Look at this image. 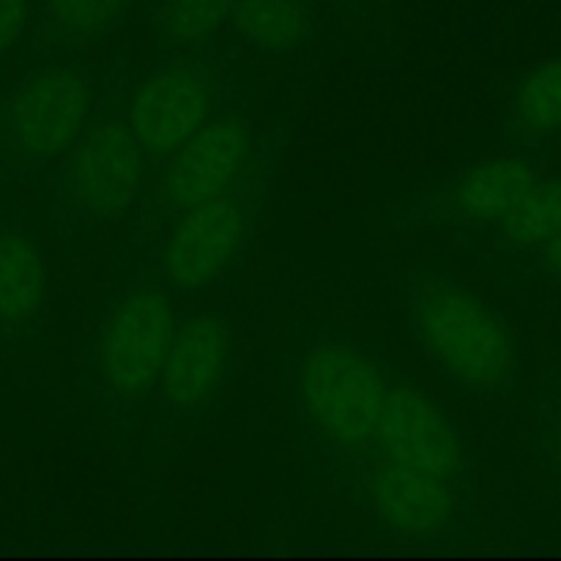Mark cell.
<instances>
[{"label":"cell","mask_w":561,"mask_h":561,"mask_svg":"<svg viewBox=\"0 0 561 561\" xmlns=\"http://www.w3.org/2000/svg\"><path fill=\"white\" fill-rule=\"evenodd\" d=\"M365 463L403 466L463 488L471 455L453 416L392 367L387 403Z\"/></svg>","instance_id":"10"},{"label":"cell","mask_w":561,"mask_h":561,"mask_svg":"<svg viewBox=\"0 0 561 561\" xmlns=\"http://www.w3.org/2000/svg\"><path fill=\"white\" fill-rule=\"evenodd\" d=\"M561 230V175L537 179L499 222L504 247L510 250H540Z\"/></svg>","instance_id":"17"},{"label":"cell","mask_w":561,"mask_h":561,"mask_svg":"<svg viewBox=\"0 0 561 561\" xmlns=\"http://www.w3.org/2000/svg\"><path fill=\"white\" fill-rule=\"evenodd\" d=\"M250 217V203L236 190L179 214L164 230L151 268L179 299L208 294L228 279L244 252Z\"/></svg>","instance_id":"9"},{"label":"cell","mask_w":561,"mask_h":561,"mask_svg":"<svg viewBox=\"0 0 561 561\" xmlns=\"http://www.w3.org/2000/svg\"><path fill=\"white\" fill-rule=\"evenodd\" d=\"M33 16L31 0H0V58L20 42Z\"/></svg>","instance_id":"19"},{"label":"cell","mask_w":561,"mask_h":561,"mask_svg":"<svg viewBox=\"0 0 561 561\" xmlns=\"http://www.w3.org/2000/svg\"><path fill=\"white\" fill-rule=\"evenodd\" d=\"M236 0H159L157 31L164 53H192L211 47L228 31Z\"/></svg>","instance_id":"15"},{"label":"cell","mask_w":561,"mask_h":561,"mask_svg":"<svg viewBox=\"0 0 561 561\" xmlns=\"http://www.w3.org/2000/svg\"><path fill=\"white\" fill-rule=\"evenodd\" d=\"M214 47L162 53L124 93V118L148 164H162L222 110L225 80Z\"/></svg>","instance_id":"6"},{"label":"cell","mask_w":561,"mask_h":561,"mask_svg":"<svg viewBox=\"0 0 561 561\" xmlns=\"http://www.w3.org/2000/svg\"><path fill=\"white\" fill-rule=\"evenodd\" d=\"M405 321L433 367L471 394H502L518 376V348L504 318L442 268L403 277Z\"/></svg>","instance_id":"3"},{"label":"cell","mask_w":561,"mask_h":561,"mask_svg":"<svg viewBox=\"0 0 561 561\" xmlns=\"http://www.w3.org/2000/svg\"><path fill=\"white\" fill-rule=\"evenodd\" d=\"M392 362L345 329L318 323L283 354V392L305 453L351 482L365 466L387 403Z\"/></svg>","instance_id":"1"},{"label":"cell","mask_w":561,"mask_h":561,"mask_svg":"<svg viewBox=\"0 0 561 561\" xmlns=\"http://www.w3.org/2000/svg\"><path fill=\"white\" fill-rule=\"evenodd\" d=\"M228 27L250 49L283 55L307 42L312 14L305 0H236Z\"/></svg>","instance_id":"14"},{"label":"cell","mask_w":561,"mask_h":561,"mask_svg":"<svg viewBox=\"0 0 561 561\" xmlns=\"http://www.w3.org/2000/svg\"><path fill=\"white\" fill-rule=\"evenodd\" d=\"M179 296L153 268L110 290L80 354L82 387L110 420L142 414L181 321Z\"/></svg>","instance_id":"2"},{"label":"cell","mask_w":561,"mask_h":561,"mask_svg":"<svg viewBox=\"0 0 561 561\" xmlns=\"http://www.w3.org/2000/svg\"><path fill=\"white\" fill-rule=\"evenodd\" d=\"M99 77L80 53L27 71L0 110V137L16 170L38 173L58 162L102 107Z\"/></svg>","instance_id":"5"},{"label":"cell","mask_w":561,"mask_h":561,"mask_svg":"<svg viewBox=\"0 0 561 561\" xmlns=\"http://www.w3.org/2000/svg\"><path fill=\"white\" fill-rule=\"evenodd\" d=\"M537 179L540 170L529 157L499 153L420 195L405 211L414 225H499Z\"/></svg>","instance_id":"12"},{"label":"cell","mask_w":561,"mask_h":561,"mask_svg":"<svg viewBox=\"0 0 561 561\" xmlns=\"http://www.w3.org/2000/svg\"><path fill=\"white\" fill-rule=\"evenodd\" d=\"M53 179V228L64 239H91L135 211L146 192L148 159L121 104L102 102Z\"/></svg>","instance_id":"4"},{"label":"cell","mask_w":561,"mask_h":561,"mask_svg":"<svg viewBox=\"0 0 561 561\" xmlns=\"http://www.w3.org/2000/svg\"><path fill=\"white\" fill-rule=\"evenodd\" d=\"M233 362V334L214 307L181 316L173 345L164 359L142 416L153 442L197 427L225 392Z\"/></svg>","instance_id":"7"},{"label":"cell","mask_w":561,"mask_h":561,"mask_svg":"<svg viewBox=\"0 0 561 561\" xmlns=\"http://www.w3.org/2000/svg\"><path fill=\"white\" fill-rule=\"evenodd\" d=\"M540 250H542V266H546L551 274H557V277H561V230L553 236V239H548Z\"/></svg>","instance_id":"20"},{"label":"cell","mask_w":561,"mask_h":561,"mask_svg":"<svg viewBox=\"0 0 561 561\" xmlns=\"http://www.w3.org/2000/svg\"><path fill=\"white\" fill-rule=\"evenodd\" d=\"M135 0H38L44 25L69 53L113 33L129 16Z\"/></svg>","instance_id":"16"},{"label":"cell","mask_w":561,"mask_h":561,"mask_svg":"<svg viewBox=\"0 0 561 561\" xmlns=\"http://www.w3.org/2000/svg\"><path fill=\"white\" fill-rule=\"evenodd\" d=\"M255 131L244 110L222 107L186 146L159 164L157 184L148 195L151 217L170 225L179 214L233 192L247 173Z\"/></svg>","instance_id":"8"},{"label":"cell","mask_w":561,"mask_h":561,"mask_svg":"<svg viewBox=\"0 0 561 561\" xmlns=\"http://www.w3.org/2000/svg\"><path fill=\"white\" fill-rule=\"evenodd\" d=\"M351 488L359 496L367 518L400 540H449L463 526V488L425 471L365 463L351 480Z\"/></svg>","instance_id":"11"},{"label":"cell","mask_w":561,"mask_h":561,"mask_svg":"<svg viewBox=\"0 0 561 561\" xmlns=\"http://www.w3.org/2000/svg\"><path fill=\"white\" fill-rule=\"evenodd\" d=\"M515 129L526 137H548L561 129V58L537 66L513 96Z\"/></svg>","instance_id":"18"},{"label":"cell","mask_w":561,"mask_h":561,"mask_svg":"<svg viewBox=\"0 0 561 561\" xmlns=\"http://www.w3.org/2000/svg\"><path fill=\"white\" fill-rule=\"evenodd\" d=\"M551 453H553V463H557L559 474H561V409L553 416L551 425Z\"/></svg>","instance_id":"21"},{"label":"cell","mask_w":561,"mask_h":561,"mask_svg":"<svg viewBox=\"0 0 561 561\" xmlns=\"http://www.w3.org/2000/svg\"><path fill=\"white\" fill-rule=\"evenodd\" d=\"M47 316V261L36 236L0 219V337H25Z\"/></svg>","instance_id":"13"}]
</instances>
